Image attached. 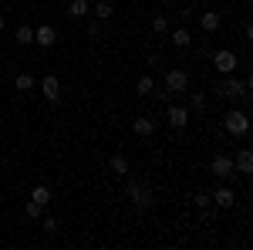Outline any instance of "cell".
Instances as JSON below:
<instances>
[{
	"label": "cell",
	"mask_w": 253,
	"mask_h": 250,
	"mask_svg": "<svg viewBox=\"0 0 253 250\" xmlns=\"http://www.w3.org/2000/svg\"><path fill=\"white\" fill-rule=\"evenodd\" d=\"M223 125H226V132L236 135V139L250 132V118H247V112H243V108H230V112H226V122H223Z\"/></svg>",
	"instance_id": "1"
},
{
	"label": "cell",
	"mask_w": 253,
	"mask_h": 250,
	"mask_svg": "<svg viewBox=\"0 0 253 250\" xmlns=\"http://www.w3.org/2000/svg\"><path fill=\"white\" fill-rule=\"evenodd\" d=\"M216 92L226 95V98H243V101H250V88H247V81H236L233 75H226V81H219Z\"/></svg>",
	"instance_id": "2"
},
{
	"label": "cell",
	"mask_w": 253,
	"mask_h": 250,
	"mask_svg": "<svg viewBox=\"0 0 253 250\" xmlns=\"http://www.w3.org/2000/svg\"><path fill=\"white\" fill-rule=\"evenodd\" d=\"M186 88H189V75H186L182 68L166 71V92H169V95H182Z\"/></svg>",
	"instance_id": "3"
},
{
	"label": "cell",
	"mask_w": 253,
	"mask_h": 250,
	"mask_svg": "<svg viewBox=\"0 0 253 250\" xmlns=\"http://www.w3.org/2000/svg\"><path fill=\"white\" fill-rule=\"evenodd\" d=\"M236 64H240V58H236L230 48H223V51H216V54H213V68L219 71V75H233Z\"/></svg>",
	"instance_id": "4"
},
{
	"label": "cell",
	"mask_w": 253,
	"mask_h": 250,
	"mask_svg": "<svg viewBox=\"0 0 253 250\" xmlns=\"http://www.w3.org/2000/svg\"><path fill=\"white\" fill-rule=\"evenodd\" d=\"M128 200L135 203L138 210H145V206H152V190H149L145 183H135V179H132V183H128Z\"/></svg>",
	"instance_id": "5"
},
{
	"label": "cell",
	"mask_w": 253,
	"mask_h": 250,
	"mask_svg": "<svg viewBox=\"0 0 253 250\" xmlns=\"http://www.w3.org/2000/svg\"><path fill=\"white\" fill-rule=\"evenodd\" d=\"M210 173H213L216 179H230V176L236 173V169H233V159H230V155H223V152H216L213 162H210Z\"/></svg>",
	"instance_id": "6"
},
{
	"label": "cell",
	"mask_w": 253,
	"mask_h": 250,
	"mask_svg": "<svg viewBox=\"0 0 253 250\" xmlns=\"http://www.w3.org/2000/svg\"><path fill=\"white\" fill-rule=\"evenodd\" d=\"M210 200H213L219 210H233V203H236V193L230 190V186H219L216 193H210Z\"/></svg>",
	"instance_id": "7"
},
{
	"label": "cell",
	"mask_w": 253,
	"mask_h": 250,
	"mask_svg": "<svg viewBox=\"0 0 253 250\" xmlns=\"http://www.w3.org/2000/svg\"><path fill=\"white\" fill-rule=\"evenodd\" d=\"M34 41H38L41 48H54V44H58V31H54L51 24H41L38 31H34Z\"/></svg>",
	"instance_id": "8"
},
{
	"label": "cell",
	"mask_w": 253,
	"mask_h": 250,
	"mask_svg": "<svg viewBox=\"0 0 253 250\" xmlns=\"http://www.w3.org/2000/svg\"><path fill=\"white\" fill-rule=\"evenodd\" d=\"M41 92H44V98L54 105V101L61 98V81H58L54 75H44V81H41Z\"/></svg>",
	"instance_id": "9"
},
{
	"label": "cell",
	"mask_w": 253,
	"mask_h": 250,
	"mask_svg": "<svg viewBox=\"0 0 253 250\" xmlns=\"http://www.w3.org/2000/svg\"><path fill=\"white\" fill-rule=\"evenodd\" d=\"M169 125L182 132V129L189 125V108H182V105H169Z\"/></svg>",
	"instance_id": "10"
},
{
	"label": "cell",
	"mask_w": 253,
	"mask_h": 250,
	"mask_svg": "<svg viewBox=\"0 0 253 250\" xmlns=\"http://www.w3.org/2000/svg\"><path fill=\"white\" fill-rule=\"evenodd\" d=\"M219 24H223V17H219L216 10H203V14H199V27H203L206 34H216V31H219Z\"/></svg>",
	"instance_id": "11"
},
{
	"label": "cell",
	"mask_w": 253,
	"mask_h": 250,
	"mask_svg": "<svg viewBox=\"0 0 253 250\" xmlns=\"http://www.w3.org/2000/svg\"><path fill=\"white\" fill-rule=\"evenodd\" d=\"M156 129H159V122H156V118H149V115H142V118L132 122V132L142 135V139H145V135H156Z\"/></svg>",
	"instance_id": "12"
},
{
	"label": "cell",
	"mask_w": 253,
	"mask_h": 250,
	"mask_svg": "<svg viewBox=\"0 0 253 250\" xmlns=\"http://www.w3.org/2000/svg\"><path fill=\"white\" fill-rule=\"evenodd\" d=\"M233 169H236V173H243V176L253 173V152H250V149H240V155H236V162H233Z\"/></svg>",
	"instance_id": "13"
},
{
	"label": "cell",
	"mask_w": 253,
	"mask_h": 250,
	"mask_svg": "<svg viewBox=\"0 0 253 250\" xmlns=\"http://www.w3.org/2000/svg\"><path fill=\"white\" fill-rule=\"evenodd\" d=\"M88 10H91V3H88V0H71V3H68V14H71L75 20H78V17H84Z\"/></svg>",
	"instance_id": "14"
},
{
	"label": "cell",
	"mask_w": 253,
	"mask_h": 250,
	"mask_svg": "<svg viewBox=\"0 0 253 250\" xmlns=\"http://www.w3.org/2000/svg\"><path fill=\"white\" fill-rule=\"evenodd\" d=\"M91 14H95L98 20H108V17H112V14H115V7H112L108 0H98L95 7H91Z\"/></svg>",
	"instance_id": "15"
},
{
	"label": "cell",
	"mask_w": 253,
	"mask_h": 250,
	"mask_svg": "<svg viewBox=\"0 0 253 250\" xmlns=\"http://www.w3.org/2000/svg\"><path fill=\"white\" fill-rule=\"evenodd\" d=\"M172 44L175 48H189V44H193V34H189L186 27H175L172 31Z\"/></svg>",
	"instance_id": "16"
},
{
	"label": "cell",
	"mask_w": 253,
	"mask_h": 250,
	"mask_svg": "<svg viewBox=\"0 0 253 250\" xmlns=\"http://www.w3.org/2000/svg\"><path fill=\"white\" fill-rule=\"evenodd\" d=\"M135 92H138V95H156V81H152V75H142V78H138Z\"/></svg>",
	"instance_id": "17"
},
{
	"label": "cell",
	"mask_w": 253,
	"mask_h": 250,
	"mask_svg": "<svg viewBox=\"0 0 253 250\" xmlns=\"http://www.w3.org/2000/svg\"><path fill=\"white\" fill-rule=\"evenodd\" d=\"M108 166H112V173L128 176V159H125V155H112V162H108Z\"/></svg>",
	"instance_id": "18"
},
{
	"label": "cell",
	"mask_w": 253,
	"mask_h": 250,
	"mask_svg": "<svg viewBox=\"0 0 253 250\" xmlns=\"http://www.w3.org/2000/svg\"><path fill=\"white\" fill-rule=\"evenodd\" d=\"M31 200H34V203H41V206H47V203H51V190H47V186H34Z\"/></svg>",
	"instance_id": "19"
},
{
	"label": "cell",
	"mask_w": 253,
	"mask_h": 250,
	"mask_svg": "<svg viewBox=\"0 0 253 250\" xmlns=\"http://www.w3.org/2000/svg\"><path fill=\"white\" fill-rule=\"evenodd\" d=\"M14 85H17V92H31V88H34V78L27 75V71H20V75L14 78Z\"/></svg>",
	"instance_id": "20"
},
{
	"label": "cell",
	"mask_w": 253,
	"mask_h": 250,
	"mask_svg": "<svg viewBox=\"0 0 253 250\" xmlns=\"http://www.w3.org/2000/svg\"><path fill=\"white\" fill-rule=\"evenodd\" d=\"M31 41H34V31H31V27H17V44H20V48L31 44Z\"/></svg>",
	"instance_id": "21"
},
{
	"label": "cell",
	"mask_w": 253,
	"mask_h": 250,
	"mask_svg": "<svg viewBox=\"0 0 253 250\" xmlns=\"http://www.w3.org/2000/svg\"><path fill=\"white\" fill-rule=\"evenodd\" d=\"M189 108H193V112H203V108H206V95L193 92V98H189Z\"/></svg>",
	"instance_id": "22"
},
{
	"label": "cell",
	"mask_w": 253,
	"mask_h": 250,
	"mask_svg": "<svg viewBox=\"0 0 253 250\" xmlns=\"http://www.w3.org/2000/svg\"><path fill=\"white\" fill-rule=\"evenodd\" d=\"M196 206H199V210H210V203H213V200H210V193H196V200H193Z\"/></svg>",
	"instance_id": "23"
},
{
	"label": "cell",
	"mask_w": 253,
	"mask_h": 250,
	"mask_svg": "<svg viewBox=\"0 0 253 250\" xmlns=\"http://www.w3.org/2000/svg\"><path fill=\"white\" fill-rule=\"evenodd\" d=\"M41 210H44V206H41V203H34V200H31V203L24 206V213H27L31 220H38V216H41Z\"/></svg>",
	"instance_id": "24"
},
{
	"label": "cell",
	"mask_w": 253,
	"mask_h": 250,
	"mask_svg": "<svg viewBox=\"0 0 253 250\" xmlns=\"http://www.w3.org/2000/svg\"><path fill=\"white\" fill-rule=\"evenodd\" d=\"M166 27H169L166 17H152V31H156V34H166Z\"/></svg>",
	"instance_id": "25"
},
{
	"label": "cell",
	"mask_w": 253,
	"mask_h": 250,
	"mask_svg": "<svg viewBox=\"0 0 253 250\" xmlns=\"http://www.w3.org/2000/svg\"><path fill=\"white\" fill-rule=\"evenodd\" d=\"M88 38H91V41L101 38V24H98V20H95V24H88Z\"/></svg>",
	"instance_id": "26"
},
{
	"label": "cell",
	"mask_w": 253,
	"mask_h": 250,
	"mask_svg": "<svg viewBox=\"0 0 253 250\" xmlns=\"http://www.w3.org/2000/svg\"><path fill=\"white\" fill-rule=\"evenodd\" d=\"M44 230L54 233V230H58V220H54V216H44Z\"/></svg>",
	"instance_id": "27"
},
{
	"label": "cell",
	"mask_w": 253,
	"mask_h": 250,
	"mask_svg": "<svg viewBox=\"0 0 253 250\" xmlns=\"http://www.w3.org/2000/svg\"><path fill=\"white\" fill-rule=\"evenodd\" d=\"M0 31H3V17H0Z\"/></svg>",
	"instance_id": "28"
},
{
	"label": "cell",
	"mask_w": 253,
	"mask_h": 250,
	"mask_svg": "<svg viewBox=\"0 0 253 250\" xmlns=\"http://www.w3.org/2000/svg\"><path fill=\"white\" fill-rule=\"evenodd\" d=\"M162 3H172V0H162Z\"/></svg>",
	"instance_id": "29"
}]
</instances>
